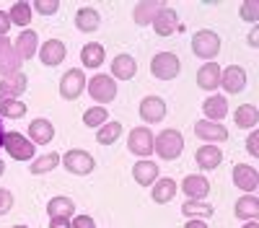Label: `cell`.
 <instances>
[{"label": "cell", "mask_w": 259, "mask_h": 228, "mask_svg": "<svg viewBox=\"0 0 259 228\" xmlns=\"http://www.w3.org/2000/svg\"><path fill=\"white\" fill-rule=\"evenodd\" d=\"M153 151H156L161 158H166V161L179 158L182 151H184V138H182V132H179V130H163V132L153 140Z\"/></svg>", "instance_id": "6da1fadb"}, {"label": "cell", "mask_w": 259, "mask_h": 228, "mask_svg": "<svg viewBox=\"0 0 259 228\" xmlns=\"http://www.w3.org/2000/svg\"><path fill=\"white\" fill-rule=\"evenodd\" d=\"M192 50H194V55H197V57L212 60L215 55L221 52V36L215 34V31H210V29L197 31V34H194V39H192Z\"/></svg>", "instance_id": "7a4b0ae2"}, {"label": "cell", "mask_w": 259, "mask_h": 228, "mask_svg": "<svg viewBox=\"0 0 259 228\" xmlns=\"http://www.w3.org/2000/svg\"><path fill=\"white\" fill-rule=\"evenodd\" d=\"M182 70V62L177 55H171V52H161L153 57V62H150V73H153L156 78L161 80H171V78H177Z\"/></svg>", "instance_id": "3957f363"}, {"label": "cell", "mask_w": 259, "mask_h": 228, "mask_svg": "<svg viewBox=\"0 0 259 228\" xmlns=\"http://www.w3.org/2000/svg\"><path fill=\"white\" fill-rule=\"evenodd\" d=\"M85 86H89L91 99L94 101H101V104H109L117 96V83H114L112 75H94L89 83H85Z\"/></svg>", "instance_id": "277c9868"}, {"label": "cell", "mask_w": 259, "mask_h": 228, "mask_svg": "<svg viewBox=\"0 0 259 228\" xmlns=\"http://www.w3.org/2000/svg\"><path fill=\"white\" fill-rule=\"evenodd\" d=\"M3 148L11 153V158H16V161H29V158H34V145H31V140L29 138H24V135H18V132H8V135H3Z\"/></svg>", "instance_id": "5b68a950"}, {"label": "cell", "mask_w": 259, "mask_h": 228, "mask_svg": "<svg viewBox=\"0 0 259 228\" xmlns=\"http://www.w3.org/2000/svg\"><path fill=\"white\" fill-rule=\"evenodd\" d=\"M60 161L65 163V169H68L70 174H78V176H83V174H91L94 171V158L85 153V151H68L65 156H60Z\"/></svg>", "instance_id": "8992f818"}, {"label": "cell", "mask_w": 259, "mask_h": 228, "mask_svg": "<svg viewBox=\"0 0 259 228\" xmlns=\"http://www.w3.org/2000/svg\"><path fill=\"white\" fill-rule=\"evenodd\" d=\"M18 68H21V57L16 55V47L6 36H0V75L11 78V75L21 73Z\"/></svg>", "instance_id": "52a82bcc"}, {"label": "cell", "mask_w": 259, "mask_h": 228, "mask_svg": "<svg viewBox=\"0 0 259 228\" xmlns=\"http://www.w3.org/2000/svg\"><path fill=\"white\" fill-rule=\"evenodd\" d=\"M127 148L133 151L135 156L148 158L150 153H153V132H150L148 127H135L133 132H130V138H127Z\"/></svg>", "instance_id": "ba28073f"}, {"label": "cell", "mask_w": 259, "mask_h": 228, "mask_svg": "<svg viewBox=\"0 0 259 228\" xmlns=\"http://www.w3.org/2000/svg\"><path fill=\"white\" fill-rule=\"evenodd\" d=\"M83 88H85V75H83V70H68L62 75V80H60V94H62V99H78L80 94H83Z\"/></svg>", "instance_id": "9c48e42d"}, {"label": "cell", "mask_w": 259, "mask_h": 228, "mask_svg": "<svg viewBox=\"0 0 259 228\" xmlns=\"http://www.w3.org/2000/svg\"><path fill=\"white\" fill-rule=\"evenodd\" d=\"M233 181H236L239 190L251 192V190H256V184H259V174H256L254 166H249V163H236L233 166Z\"/></svg>", "instance_id": "30bf717a"}, {"label": "cell", "mask_w": 259, "mask_h": 228, "mask_svg": "<svg viewBox=\"0 0 259 228\" xmlns=\"http://www.w3.org/2000/svg\"><path fill=\"white\" fill-rule=\"evenodd\" d=\"M221 86L228 91V94H239L246 88V70L239 68V65H231L226 73H221Z\"/></svg>", "instance_id": "8fae6325"}, {"label": "cell", "mask_w": 259, "mask_h": 228, "mask_svg": "<svg viewBox=\"0 0 259 228\" xmlns=\"http://www.w3.org/2000/svg\"><path fill=\"white\" fill-rule=\"evenodd\" d=\"M140 117L145 122H161L166 117V104L158 96H145L140 101Z\"/></svg>", "instance_id": "7c38bea8"}, {"label": "cell", "mask_w": 259, "mask_h": 228, "mask_svg": "<svg viewBox=\"0 0 259 228\" xmlns=\"http://www.w3.org/2000/svg\"><path fill=\"white\" fill-rule=\"evenodd\" d=\"M194 135L202 138V140H218L223 143L228 138V130L223 127L221 122H210V119H200L197 124H194Z\"/></svg>", "instance_id": "4fadbf2b"}, {"label": "cell", "mask_w": 259, "mask_h": 228, "mask_svg": "<svg viewBox=\"0 0 259 228\" xmlns=\"http://www.w3.org/2000/svg\"><path fill=\"white\" fill-rule=\"evenodd\" d=\"M177 24H179V18H177V11L174 8H161L153 18V26H156V34L158 36H171L177 31Z\"/></svg>", "instance_id": "5bb4252c"}, {"label": "cell", "mask_w": 259, "mask_h": 228, "mask_svg": "<svg viewBox=\"0 0 259 228\" xmlns=\"http://www.w3.org/2000/svg\"><path fill=\"white\" fill-rule=\"evenodd\" d=\"M26 91V75L24 73H16L11 78H3L0 80V101H8V99H16L18 94Z\"/></svg>", "instance_id": "9a60e30c"}, {"label": "cell", "mask_w": 259, "mask_h": 228, "mask_svg": "<svg viewBox=\"0 0 259 228\" xmlns=\"http://www.w3.org/2000/svg\"><path fill=\"white\" fill-rule=\"evenodd\" d=\"M182 192L189 195V200H202L207 192H210V181L205 176H197V174H192L182 181Z\"/></svg>", "instance_id": "2e32d148"}, {"label": "cell", "mask_w": 259, "mask_h": 228, "mask_svg": "<svg viewBox=\"0 0 259 228\" xmlns=\"http://www.w3.org/2000/svg\"><path fill=\"white\" fill-rule=\"evenodd\" d=\"M39 57H41V62L45 65H60V62L65 60V44L60 39H50L47 44H41V50H39Z\"/></svg>", "instance_id": "e0dca14e"}, {"label": "cell", "mask_w": 259, "mask_h": 228, "mask_svg": "<svg viewBox=\"0 0 259 228\" xmlns=\"http://www.w3.org/2000/svg\"><path fill=\"white\" fill-rule=\"evenodd\" d=\"M36 44H39V36H36V31H21V36L16 39V55L21 57V60H31L34 55H36Z\"/></svg>", "instance_id": "ac0fdd59"}, {"label": "cell", "mask_w": 259, "mask_h": 228, "mask_svg": "<svg viewBox=\"0 0 259 228\" xmlns=\"http://www.w3.org/2000/svg\"><path fill=\"white\" fill-rule=\"evenodd\" d=\"M112 73H114V78H119V80H130V78L138 73L135 57H130V55H117L114 62H112Z\"/></svg>", "instance_id": "d6986e66"}, {"label": "cell", "mask_w": 259, "mask_h": 228, "mask_svg": "<svg viewBox=\"0 0 259 228\" xmlns=\"http://www.w3.org/2000/svg\"><path fill=\"white\" fill-rule=\"evenodd\" d=\"M218 83H221V68L215 65V62H207V65L200 68V73H197V86L200 88L212 91V88H218Z\"/></svg>", "instance_id": "ffe728a7"}, {"label": "cell", "mask_w": 259, "mask_h": 228, "mask_svg": "<svg viewBox=\"0 0 259 228\" xmlns=\"http://www.w3.org/2000/svg\"><path fill=\"white\" fill-rule=\"evenodd\" d=\"M197 163L200 169H218V163L223 161V151L215 148V145H202V148H197Z\"/></svg>", "instance_id": "44dd1931"}, {"label": "cell", "mask_w": 259, "mask_h": 228, "mask_svg": "<svg viewBox=\"0 0 259 228\" xmlns=\"http://www.w3.org/2000/svg\"><path fill=\"white\" fill-rule=\"evenodd\" d=\"M29 135H31L34 143L47 145V143L55 138V127H52V122H47V119H34V122L29 124Z\"/></svg>", "instance_id": "7402d4cb"}, {"label": "cell", "mask_w": 259, "mask_h": 228, "mask_svg": "<svg viewBox=\"0 0 259 228\" xmlns=\"http://www.w3.org/2000/svg\"><path fill=\"white\" fill-rule=\"evenodd\" d=\"M133 174H135V181L138 184L150 187V184H156V179H158V166L153 161H140V163H135Z\"/></svg>", "instance_id": "603a6c76"}, {"label": "cell", "mask_w": 259, "mask_h": 228, "mask_svg": "<svg viewBox=\"0 0 259 228\" xmlns=\"http://www.w3.org/2000/svg\"><path fill=\"white\" fill-rule=\"evenodd\" d=\"M47 210H50V218H62V220H70L73 210H75V205L70 197H52L50 205H47Z\"/></svg>", "instance_id": "cb8c5ba5"}, {"label": "cell", "mask_w": 259, "mask_h": 228, "mask_svg": "<svg viewBox=\"0 0 259 228\" xmlns=\"http://www.w3.org/2000/svg\"><path fill=\"white\" fill-rule=\"evenodd\" d=\"M202 109H205V114H207L210 122H221V119L228 114V104H226L223 96H210V99L202 104Z\"/></svg>", "instance_id": "d4e9b609"}, {"label": "cell", "mask_w": 259, "mask_h": 228, "mask_svg": "<svg viewBox=\"0 0 259 228\" xmlns=\"http://www.w3.org/2000/svg\"><path fill=\"white\" fill-rule=\"evenodd\" d=\"M236 215L244 218L246 223L254 220V218L259 215V200H256L254 195H244L239 202H236Z\"/></svg>", "instance_id": "484cf974"}, {"label": "cell", "mask_w": 259, "mask_h": 228, "mask_svg": "<svg viewBox=\"0 0 259 228\" xmlns=\"http://www.w3.org/2000/svg\"><path fill=\"white\" fill-rule=\"evenodd\" d=\"M80 62L85 68H99V65H104V47L101 44H85L83 50H80Z\"/></svg>", "instance_id": "4316f807"}, {"label": "cell", "mask_w": 259, "mask_h": 228, "mask_svg": "<svg viewBox=\"0 0 259 228\" xmlns=\"http://www.w3.org/2000/svg\"><path fill=\"white\" fill-rule=\"evenodd\" d=\"M177 195V181L174 179H156V190H153V200L158 205L168 202V200H174Z\"/></svg>", "instance_id": "83f0119b"}, {"label": "cell", "mask_w": 259, "mask_h": 228, "mask_svg": "<svg viewBox=\"0 0 259 228\" xmlns=\"http://www.w3.org/2000/svg\"><path fill=\"white\" fill-rule=\"evenodd\" d=\"M233 119H236V124H239V127L249 130V127H254V124H256V119H259V112H256V107H254V104H244V107H239V109H236Z\"/></svg>", "instance_id": "f1b7e54d"}, {"label": "cell", "mask_w": 259, "mask_h": 228, "mask_svg": "<svg viewBox=\"0 0 259 228\" xmlns=\"http://www.w3.org/2000/svg\"><path fill=\"white\" fill-rule=\"evenodd\" d=\"M75 26L80 31H96L99 29V13L94 8H80L75 13Z\"/></svg>", "instance_id": "f546056e"}, {"label": "cell", "mask_w": 259, "mask_h": 228, "mask_svg": "<svg viewBox=\"0 0 259 228\" xmlns=\"http://www.w3.org/2000/svg\"><path fill=\"white\" fill-rule=\"evenodd\" d=\"M161 8H163L161 3H140V6H135V24H140V26L153 24V18Z\"/></svg>", "instance_id": "4dcf8cb0"}, {"label": "cell", "mask_w": 259, "mask_h": 228, "mask_svg": "<svg viewBox=\"0 0 259 228\" xmlns=\"http://www.w3.org/2000/svg\"><path fill=\"white\" fill-rule=\"evenodd\" d=\"M119 135H122V124L119 122H104V127H99V132H96V140L101 145H112V143H117Z\"/></svg>", "instance_id": "1f68e13d"}, {"label": "cell", "mask_w": 259, "mask_h": 228, "mask_svg": "<svg viewBox=\"0 0 259 228\" xmlns=\"http://www.w3.org/2000/svg\"><path fill=\"white\" fill-rule=\"evenodd\" d=\"M26 114V104L18 101V99H8V101H0V117H11V119H21Z\"/></svg>", "instance_id": "d6a6232c"}, {"label": "cell", "mask_w": 259, "mask_h": 228, "mask_svg": "<svg viewBox=\"0 0 259 228\" xmlns=\"http://www.w3.org/2000/svg\"><path fill=\"white\" fill-rule=\"evenodd\" d=\"M182 213H184L187 218H194V215L207 218V215H212V207H210L207 202H202V200H187V202L182 205Z\"/></svg>", "instance_id": "836d02e7"}, {"label": "cell", "mask_w": 259, "mask_h": 228, "mask_svg": "<svg viewBox=\"0 0 259 228\" xmlns=\"http://www.w3.org/2000/svg\"><path fill=\"white\" fill-rule=\"evenodd\" d=\"M8 18H11V24H16V26L31 24V6H29V3H16V6L11 8Z\"/></svg>", "instance_id": "e575fe53"}, {"label": "cell", "mask_w": 259, "mask_h": 228, "mask_svg": "<svg viewBox=\"0 0 259 228\" xmlns=\"http://www.w3.org/2000/svg\"><path fill=\"white\" fill-rule=\"evenodd\" d=\"M57 163H60V156L52 151V153H47V156H41V158L31 161V174H47V171L55 169Z\"/></svg>", "instance_id": "d590c367"}, {"label": "cell", "mask_w": 259, "mask_h": 228, "mask_svg": "<svg viewBox=\"0 0 259 228\" xmlns=\"http://www.w3.org/2000/svg\"><path fill=\"white\" fill-rule=\"evenodd\" d=\"M83 122L85 127H101V124L106 122V109L104 107H91L83 112Z\"/></svg>", "instance_id": "8d00e7d4"}, {"label": "cell", "mask_w": 259, "mask_h": 228, "mask_svg": "<svg viewBox=\"0 0 259 228\" xmlns=\"http://www.w3.org/2000/svg\"><path fill=\"white\" fill-rule=\"evenodd\" d=\"M34 8H36V13H41V16H52V13L60 11V3H55V0H36Z\"/></svg>", "instance_id": "74e56055"}, {"label": "cell", "mask_w": 259, "mask_h": 228, "mask_svg": "<svg viewBox=\"0 0 259 228\" xmlns=\"http://www.w3.org/2000/svg\"><path fill=\"white\" fill-rule=\"evenodd\" d=\"M241 18L244 21H249V24H254V21H259V3H244V8H241Z\"/></svg>", "instance_id": "f35d334b"}, {"label": "cell", "mask_w": 259, "mask_h": 228, "mask_svg": "<svg viewBox=\"0 0 259 228\" xmlns=\"http://www.w3.org/2000/svg\"><path fill=\"white\" fill-rule=\"evenodd\" d=\"M13 207V195L8 190H0V215H6Z\"/></svg>", "instance_id": "ab89813d"}, {"label": "cell", "mask_w": 259, "mask_h": 228, "mask_svg": "<svg viewBox=\"0 0 259 228\" xmlns=\"http://www.w3.org/2000/svg\"><path fill=\"white\" fill-rule=\"evenodd\" d=\"M70 228H96V225H94V218L91 215H78V218H73Z\"/></svg>", "instance_id": "60d3db41"}, {"label": "cell", "mask_w": 259, "mask_h": 228, "mask_svg": "<svg viewBox=\"0 0 259 228\" xmlns=\"http://www.w3.org/2000/svg\"><path fill=\"white\" fill-rule=\"evenodd\" d=\"M246 151H249L254 158L259 156V132H251V135H249V140H246Z\"/></svg>", "instance_id": "b9f144b4"}, {"label": "cell", "mask_w": 259, "mask_h": 228, "mask_svg": "<svg viewBox=\"0 0 259 228\" xmlns=\"http://www.w3.org/2000/svg\"><path fill=\"white\" fill-rule=\"evenodd\" d=\"M11 29V18L6 11H0V36H6V31Z\"/></svg>", "instance_id": "7bdbcfd3"}, {"label": "cell", "mask_w": 259, "mask_h": 228, "mask_svg": "<svg viewBox=\"0 0 259 228\" xmlns=\"http://www.w3.org/2000/svg\"><path fill=\"white\" fill-rule=\"evenodd\" d=\"M50 228H70V220H62V218H52Z\"/></svg>", "instance_id": "ee69618b"}, {"label": "cell", "mask_w": 259, "mask_h": 228, "mask_svg": "<svg viewBox=\"0 0 259 228\" xmlns=\"http://www.w3.org/2000/svg\"><path fill=\"white\" fill-rule=\"evenodd\" d=\"M256 41H259V29L254 26V29H251V34H249V44H251V47H256Z\"/></svg>", "instance_id": "f6af8a7d"}, {"label": "cell", "mask_w": 259, "mask_h": 228, "mask_svg": "<svg viewBox=\"0 0 259 228\" xmlns=\"http://www.w3.org/2000/svg\"><path fill=\"white\" fill-rule=\"evenodd\" d=\"M184 228H207V225H205L202 220H189V223H187Z\"/></svg>", "instance_id": "bcb514c9"}, {"label": "cell", "mask_w": 259, "mask_h": 228, "mask_svg": "<svg viewBox=\"0 0 259 228\" xmlns=\"http://www.w3.org/2000/svg\"><path fill=\"white\" fill-rule=\"evenodd\" d=\"M244 228H259V223H256V220H249V223H246Z\"/></svg>", "instance_id": "7dc6e473"}, {"label": "cell", "mask_w": 259, "mask_h": 228, "mask_svg": "<svg viewBox=\"0 0 259 228\" xmlns=\"http://www.w3.org/2000/svg\"><path fill=\"white\" fill-rule=\"evenodd\" d=\"M3 135H6V132H3V127H0V148H3Z\"/></svg>", "instance_id": "c3c4849f"}, {"label": "cell", "mask_w": 259, "mask_h": 228, "mask_svg": "<svg viewBox=\"0 0 259 228\" xmlns=\"http://www.w3.org/2000/svg\"><path fill=\"white\" fill-rule=\"evenodd\" d=\"M3 169H6V166H3V161H0V174H3Z\"/></svg>", "instance_id": "681fc988"}, {"label": "cell", "mask_w": 259, "mask_h": 228, "mask_svg": "<svg viewBox=\"0 0 259 228\" xmlns=\"http://www.w3.org/2000/svg\"><path fill=\"white\" fill-rule=\"evenodd\" d=\"M13 228H26V225H13Z\"/></svg>", "instance_id": "f907efd6"}]
</instances>
